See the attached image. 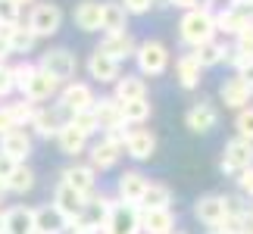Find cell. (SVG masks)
Segmentation results:
<instances>
[{"label":"cell","mask_w":253,"mask_h":234,"mask_svg":"<svg viewBox=\"0 0 253 234\" xmlns=\"http://www.w3.org/2000/svg\"><path fill=\"white\" fill-rule=\"evenodd\" d=\"M169 203H172V191L166 188V184H160V181H150L147 191H144V197H141V203H138V209L141 212H147V209H169Z\"/></svg>","instance_id":"cell-32"},{"label":"cell","mask_w":253,"mask_h":234,"mask_svg":"<svg viewBox=\"0 0 253 234\" xmlns=\"http://www.w3.org/2000/svg\"><path fill=\"white\" fill-rule=\"evenodd\" d=\"M100 28L103 35H119V32H128V13L119 0H103L100 3Z\"/></svg>","instance_id":"cell-21"},{"label":"cell","mask_w":253,"mask_h":234,"mask_svg":"<svg viewBox=\"0 0 253 234\" xmlns=\"http://www.w3.org/2000/svg\"><path fill=\"white\" fill-rule=\"evenodd\" d=\"M103 234H141V209L131 206V203L113 200L106 225H103Z\"/></svg>","instance_id":"cell-5"},{"label":"cell","mask_w":253,"mask_h":234,"mask_svg":"<svg viewBox=\"0 0 253 234\" xmlns=\"http://www.w3.org/2000/svg\"><path fill=\"white\" fill-rule=\"evenodd\" d=\"M6 194H9V191H6V181H0V203H3V197H6Z\"/></svg>","instance_id":"cell-52"},{"label":"cell","mask_w":253,"mask_h":234,"mask_svg":"<svg viewBox=\"0 0 253 234\" xmlns=\"http://www.w3.org/2000/svg\"><path fill=\"white\" fill-rule=\"evenodd\" d=\"M13 128H19L16 119H13V113H9V106H0V138L3 134H9Z\"/></svg>","instance_id":"cell-46"},{"label":"cell","mask_w":253,"mask_h":234,"mask_svg":"<svg viewBox=\"0 0 253 234\" xmlns=\"http://www.w3.org/2000/svg\"><path fill=\"white\" fill-rule=\"evenodd\" d=\"M119 106H122V122L125 125H144L153 113L150 100H131V103H119Z\"/></svg>","instance_id":"cell-35"},{"label":"cell","mask_w":253,"mask_h":234,"mask_svg":"<svg viewBox=\"0 0 253 234\" xmlns=\"http://www.w3.org/2000/svg\"><path fill=\"white\" fill-rule=\"evenodd\" d=\"M207 234H231V231H225V228H210Z\"/></svg>","instance_id":"cell-54"},{"label":"cell","mask_w":253,"mask_h":234,"mask_svg":"<svg viewBox=\"0 0 253 234\" xmlns=\"http://www.w3.org/2000/svg\"><path fill=\"white\" fill-rule=\"evenodd\" d=\"M16 165H19V162H13V159H9L6 153H0V181H6L9 175L16 172Z\"/></svg>","instance_id":"cell-48"},{"label":"cell","mask_w":253,"mask_h":234,"mask_svg":"<svg viewBox=\"0 0 253 234\" xmlns=\"http://www.w3.org/2000/svg\"><path fill=\"white\" fill-rule=\"evenodd\" d=\"M200 63L194 60L191 53H181L178 60H175V78H178V84L184 87V91H194V87L200 84Z\"/></svg>","instance_id":"cell-31"},{"label":"cell","mask_w":253,"mask_h":234,"mask_svg":"<svg viewBox=\"0 0 253 234\" xmlns=\"http://www.w3.org/2000/svg\"><path fill=\"white\" fill-rule=\"evenodd\" d=\"M66 234H94V231H84V228H79V225H72V228L66 231Z\"/></svg>","instance_id":"cell-51"},{"label":"cell","mask_w":253,"mask_h":234,"mask_svg":"<svg viewBox=\"0 0 253 234\" xmlns=\"http://www.w3.org/2000/svg\"><path fill=\"white\" fill-rule=\"evenodd\" d=\"M72 22L82 32H100V0H82V3H75Z\"/></svg>","instance_id":"cell-28"},{"label":"cell","mask_w":253,"mask_h":234,"mask_svg":"<svg viewBox=\"0 0 253 234\" xmlns=\"http://www.w3.org/2000/svg\"><path fill=\"white\" fill-rule=\"evenodd\" d=\"M212 16H216V32L222 35H238L244 25L253 22V9L247 6V0H231L222 13H212Z\"/></svg>","instance_id":"cell-10"},{"label":"cell","mask_w":253,"mask_h":234,"mask_svg":"<svg viewBox=\"0 0 253 234\" xmlns=\"http://www.w3.org/2000/svg\"><path fill=\"white\" fill-rule=\"evenodd\" d=\"M194 216L207 228H222L231 216V197H225V194H207V197H200L194 203Z\"/></svg>","instance_id":"cell-3"},{"label":"cell","mask_w":253,"mask_h":234,"mask_svg":"<svg viewBox=\"0 0 253 234\" xmlns=\"http://www.w3.org/2000/svg\"><path fill=\"white\" fill-rule=\"evenodd\" d=\"M9 53H13L9 50V25H0V63H6Z\"/></svg>","instance_id":"cell-47"},{"label":"cell","mask_w":253,"mask_h":234,"mask_svg":"<svg viewBox=\"0 0 253 234\" xmlns=\"http://www.w3.org/2000/svg\"><path fill=\"white\" fill-rule=\"evenodd\" d=\"M247 216H250V219H253V203H250V206H247Z\"/></svg>","instance_id":"cell-55"},{"label":"cell","mask_w":253,"mask_h":234,"mask_svg":"<svg viewBox=\"0 0 253 234\" xmlns=\"http://www.w3.org/2000/svg\"><path fill=\"white\" fill-rule=\"evenodd\" d=\"M169 6H178V9H184V13H188V9H197L200 6V0H166Z\"/></svg>","instance_id":"cell-49"},{"label":"cell","mask_w":253,"mask_h":234,"mask_svg":"<svg viewBox=\"0 0 253 234\" xmlns=\"http://www.w3.org/2000/svg\"><path fill=\"white\" fill-rule=\"evenodd\" d=\"M141 231L144 234H172L175 231L172 209H147V212H141Z\"/></svg>","instance_id":"cell-27"},{"label":"cell","mask_w":253,"mask_h":234,"mask_svg":"<svg viewBox=\"0 0 253 234\" xmlns=\"http://www.w3.org/2000/svg\"><path fill=\"white\" fill-rule=\"evenodd\" d=\"M35 110H38V106H35V103H28V100H22V103H13V106H9V113H13V119H16V125H19V128L32 125V116H35Z\"/></svg>","instance_id":"cell-39"},{"label":"cell","mask_w":253,"mask_h":234,"mask_svg":"<svg viewBox=\"0 0 253 234\" xmlns=\"http://www.w3.org/2000/svg\"><path fill=\"white\" fill-rule=\"evenodd\" d=\"M116 100L131 103V100H147V81L141 75H119L116 78Z\"/></svg>","instance_id":"cell-26"},{"label":"cell","mask_w":253,"mask_h":234,"mask_svg":"<svg viewBox=\"0 0 253 234\" xmlns=\"http://www.w3.org/2000/svg\"><path fill=\"white\" fill-rule=\"evenodd\" d=\"M25 25L35 32V38H50L63 28V9L56 3H35Z\"/></svg>","instance_id":"cell-6"},{"label":"cell","mask_w":253,"mask_h":234,"mask_svg":"<svg viewBox=\"0 0 253 234\" xmlns=\"http://www.w3.org/2000/svg\"><path fill=\"white\" fill-rule=\"evenodd\" d=\"M69 125H72V128H79V131L84 134V138H91V134H97V131H100V125H97V116H94V110L69 116Z\"/></svg>","instance_id":"cell-37"},{"label":"cell","mask_w":253,"mask_h":234,"mask_svg":"<svg viewBox=\"0 0 253 234\" xmlns=\"http://www.w3.org/2000/svg\"><path fill=\"white\" fill-rule=\"evenodd\" d=\"M9 3H16V6H19V9H22V6H25V3H35V0H9Z\"/></svg>","instance_id":"cell-53"},{"label":"cell","mask_w":253,"mask_h":234,"mask_svg":"<svg viewBox=\"0 0 253 234\" xmlns=\"http://www.w3.org/2000/svg\"><path fill=\"white\" fill-rule=\"evenodd\" d=\"M253 165V144L244 141V138H231L225 144V150H222V162L219 169L225 175H241L244 169Z\"/></svg>","instance_id":"cell-9"},{"label":"cell","mask_w":253,"mask_h":234,"mask_svg":"<svg viewBox=\"0 0 253 234\" xmlns=\"http://www.w3.org/2000/svg\"><path fill=\"white\" fill-rule=\"evenodd\" d=\"M122 144H116V141H110L106 134H100V141H94L91 147H87V156H91V169L97 172H106V169H113L116 162L122 159Z\"/></svg>","instance_id":"cell-13"},{"label":"cell","mask_w":253,"mask_h":234,"mask_svg":"<svg viewBox=\"0 0 253 234\" xmlns=\"http://www.w3.org/2000/svg\"><path fill=\"white\" fill-rule=\"evenodd\" d=\"M94 103H97V97H94V87L91 84H84V81H69L60 91V110L66 116H75V113H87V110H94Z\"/></svg>","instance_id":"cell-7"},{"label":"cell","mask_w":253,"mask_h":234,"mask_svg":"<svg viewBox=\"0 0 253 234\" xmlns=\"http://www.w3.org/2000/svg\"><path fill=\"white\" fill-rule=\"evenodd\" d=\"M238 191L244 194V197H250V200H253V165L238 175Z\"/></svg>","instance_id":"cell-45"},{"label":"cell","mask_w":253,"mask_h":234,"mask_svg":"<svg viewBox=\"0 0 253 234\" xmlns=\"http://www.w3.org/2000/svg\"><path fill=\"white\" fill-rule=\"evenodd\" d=\"M235 47H238V50H244V53H253V22L244 25V28L235 35Z\"/></svg>","instance_id":"cell-43"},{"label":"cell","mask_w":253,"mask_h":234,"mask_svg":"<svg viewBox=\"0 0 253 234\" xmlns=\"http://www.w3.org/2000/svg\"><path fill=\"white\" fill-rule=\"evenodd\" d=\"M13 66H6V63H0V100H3V97L13 91Z\"/></svg>","instance_id":"cell-44"},{"label":"cell","mask_w":253,"mask_h":234,"mask_svg":"<svg viewBox=\"0 0 253 234\" xmlns=\"http://www.w3.org/2000/svg\"><path fill=\"white\" fill-rule=\"evenodd\" d=\"M119 3L125 6L128 16H144V13H150V6L157 3V0H119Z\"/></svg>","instance_id":"cell-42"},{"label":"cell","mask_w":253,"mask_h":234,"mask_svg":"<svg viewBox=\"0 0 253 234\" xmlns=\"http://www.w3.org/2000/svg\"><path fill=\"white\" fill-rule=\"evenodd\" d=\"M172 234H184V231H172Z\"/></svg>","instance_id":"cell-57"},{"label":"cell","mask_w":253,"mask_h":234,"mask_svg":"<svg viewBox=\"0 0 253 234\" xmlns=\"http://www.w3.org/2000/svg\"><path fill=\"white\" fill-rule=\"evenodd\" d=\"M35 69H38V66H32V63H19V66H13V84H16L19 94H22V87L28 84V78L35 75Z\"/></svg>","instance_id":"cell-40"},{"label":"cell","mask_w":253,"mask_h":234,"mask_svg":"<svg viewBox=\"0 0 253 234\" xmlns=\"http://www.w3.org/2000/svg\"><path fill=\"white\" fill-rule=\"evenodd\" d=\"M0 234H6V209L0 206Z\"/></svg>","instance_id":"cell-50"},{"label":"cell","mask_w":253,"mask_h":234,"mask_svg":"<svg viewBox=\"0 0 253 234\" xmlns=\"http://www.w3.org/2000/svg\"><path fill=\"white\" fill-rule=\"evenodd\" d=\"M147 178H144L141 172H122L119 181H116V200L119 203H131V206H138L144 191H147Z\"/></svg>","instance_id":"cell-18"},{"label":"cell","mask_w":253,"mask_h":234,"mask_svg":"<svg viewBox=\"0 0 253 234\" xmlns=\"http://www.w3.org/2000/svg\"><path fill=\"white\" fill-rule=\"evenodd\" d=\"M69 228H72V222L53 203H44V206L35 209V234H66Z\"/></svg>","instance_id":"cell-15"},{"label":"cell","mask_w":253,"mask_h":234,"mask_svg":"<svg viewBox=\"0 0 253 234\" xmlns=\"http://www.w3.org/2000/svg\"><path fill=\"white\" fill-rule=\"evenodd\" d=\"M138 75H163L169 69V47L163 41H141L134 50Z\"/></svg>","instance_id":"cell-4"},{"label":"cell","mask_w":253,"mask_h":234,"mask_svg":"<svg viewBox=\"0 0 253 234\" xmlns=\"http://www.w3.org/2000/svg\"><path fill=\"white\" fill-rule=\"evenodd\" d=\"M6 234H35V209L9 206L6 209Z\"/></svg>","instance_id":"cell-30"},{"label":"cell","mask_w":253,"mask_h":234,"mask_svg":"<svg viewBox=\"0 0 253 234\" xmlns=\"http://www.w3.org/2000/svg\"><path fill=\"white\" fill-rule=\"evenodd\" d=\"M60 91V81H53L47 72H41V69H35V75L28 78V84L22 87V100H28V103H44V100H50V97Z\"/></svg>","instance_id":"cell-19"},{"label":"cell","mask_w":253,"mask_h":234,"mask_svg":"<svg viewBox=\"0 0 253 234\" xmlns=\"http://www.w3.org/2000/svg\"><path fill=\"white\" fill-rule=\"evenodd\" d=\"M0 153H6L13 162L22 165L28 156H32V134H28L25 128H13L9 134L0 138Z\"/></svg>","instance_id":"cell-20"},{"label":"cell","mask_w":253,"mask_h":234,"mask_svg":"<svg viewBox=\"0 0 253 234\" xmlns=\"http://www.w3.org/2000/svg\"><path fill=\"white\" fill-rule=\"evenodd\" d=\"M94 116H97V125H100V131H116V128H122V106L116 97H100V100L94 103Z\"/></svg>","instance_id":"cell-23"},{"label":"cell","mask_w":253,"mask_h":234,"mask_svg":"<svg viewBox=\"0 0 253 234\" xmlns=\"http://www.w3.org/2000/svg\"><path fill=\"white\" fill-rule=\"evenodd\" d=\"M87 72H91L94 81L100 84H110L119 78V63L113 60V56H106L103 50H94L91 56H87Z\"/></svg>","instance_id":"cell-25"},{"label":"cell","mask_w":253,"mask_h":234,"mask_svg":"<svg viewBox=\"0 0 253 234\" xmlns=\"http://www.w3.org/2000/svg\"><path fill=\"white\" fill-rule=\"evenodd\" d=\"M53 206L63 212L69 222H75L82 216V206H84V197L82 194H75L69 184H63V181H56V188H53Z\"/></svg>","instance_id":"cell-22"},{"label":"cell","mask_w":253,"mask_h":234,"mask_svg":"<svg viewBox=\"0 0 253 234\" xmlns=\"http://www.w3.org/2000/svg\"><path fill=\"white\" fill-rule=\"evenodd\" d=\"M60 181L69 184V188L75 194H82L84 200L91 197V194H97V172L91 169V165H79V162H75V165H66Z\"/></svg>","instance_id":"cell-14"},{"label":"cell","mask_w":253,"mask_h":234,"mask_svg":"<svg viewBox=\"0 0 253 234\" xmlns=\"http://www.w3.org/2000/svg\"><path fill=\"white\" fill-rule=\"evenodd\" d=\"M38 69L47 72L53 81L69 84L72 75H75V69H79V60H75V53L66 50V47H53V50L41 53V63H38Z\"/></svg>","instance_id":"cell-2"},{"label":"cell","mask_w":253,"mask_h":234,"mask_svg":"<svg viewBox=\"0 0 253 234\" xmlns=\"http://www.w3.org/2000/svg\"><path fill=\"white\" fill-rule=\"evenodd\" d=\"M235 128H238V138H244L253 144V106H244L235 119Z\"/></svg>","instance_id":"cell-38"},{"label":"cell","mask_w":253,"mask_h":234,"mask_svg":"<svg viewBox=\"0 0 253 234\" xmlns=\"http://www.w3.org/2000/svg\"><path fill=\"white\" fill-rule=\"evenodd\" d=\"M56 144H60V150L66 156H79V153L87 150V138H84L79 128H72L69 119H66V125L60 128V134H56Z\"/></svg>","instance_id":"cell-33"},{"label":"cell","mask_w":253,"mask_h":234,"mask_svg":"<svg viewBox=\"0 0 253 234\" xmlns=\"http://www.w3.org/2000/svg\"><path fill=\"white\" fill-rule=\"evenodd\" d=\"M219 97H222V103L228 106V110H244V106H250V97H253V84L247 81V78H241V75H231L222 81L219 87Z\"/></svg>","instance_id":"cell-12"},{"label":"cell","mask_w":253,"mask_h":234,"mask_svg":"<svg viewBox=\"0 0 253 234\" xmlns=\"http://www.w3.org/2000/svg\"><path fill=\"white\" fill-rule=\"evenodd\" d=\"M178 38L188 47H200L216 38V16H212L210 6H197V9H188L178 22Z\"/></svg>","instance_id":"cell-1"},{"label":"cell","mask_w":253,"mask_h":234,"mask_svg":"<svg viewBox=\"0 0 253 234\" xmlns=\"http://www.w3.org/2000/svg\"><path fill=\"white\" fill-rule=\"evenodd\" d=\"M184 125H188L194 134H207V131H212L219 125V110L210 100H200L184 113Z\"/></svg>","instance_id":"cell-16"},{"label":"cell","mask_w":253,"mask_h":234,"mask_svg":"<svg viewBox=\"0 0 253 234\" xmlns=\"http://www.w3.org/2000/svg\"><path fill=\"white\" fill-rule=\"evenodd\" d=\"M35 188V172L28 169V165H16V172L6 178V191L9 194H25V191H32Z\"/></svg>","instance_id":"cell-36"},{"label":"cell","mask_w":253,"mask_h":234,"mask_svg":"<svg viewBox=\"0 0 253 234\" xmlns=\"http://www.w3.org/2000/svg\"><path fill=\"white\" fill-rule=\"evenodd\" d=\"M97 50H103L106 56H113L116 63L122 66V60H128V56H134V50H138V44H134V38L128 32H119V35H103V41Z\"/></svg>","instance_id":"cell-24"},{"label":"cell","mask_w":253,"mask_h":234,"mask_svg":"<svg viewBox=\"0 0 253 234\" xmlns=\"http://www.w3.org/2000/svg\"><path fill=\"white\" fill-rule=\"evenodd\" d=\"M191 56L200 63V69H212V66H219V63H225V56H228V44H222V41H207V44H200V47H194Z\"/></svg>","instance_id":"cell-29"},{"label":"cell","mask_w":253,"mask_h":234,"mask_svg":"<svg viewBox=\"0 0 253 234\" xmlns=\"http://www.w3.org/2000/svg\"><path fill=\"white\" fill-rule=\"evenodd\" d=\"M110 206H113V200L106 197V194H91V197L84 200V206H82V216L72 222V225H79L84 231H103L106 225V216H110Z\"/></svg>","instance_id":"cell-8"},{"label":"cell","mask_w":253,"mask_h":234,"mask_svg":"<svg viewBox=\"0 0 253 234\" xmlns=\"http://www.w3.org/2000/svg\"><path fill=\"white\" fill-rule=\"evenodd\" d=\"M63 116H66V113L60 110V106H38L35 116H32L35 134H41V138H56V134H60V128L66 125Z\"/></svg>","instance_id":"cell-17"},{"label":"cell","mask_w":253,"mask_h":234,"mask_svg":"<svg viewBox=\"0 0 253 234\" xmlns=\"http://www.w3.org/2000/svg\"><path fill=\"white\" fill-rule=\"evenodd\" d=\"M35 44H38V38H35V32L25 22L9 25V50L13 53H32Z\"/></svg>","instance_id":"cell-34"},{"label":"cell","mask_w":253,"mask_h":234,"mask_svg":"<svg viewBox=\"0 0 253 234\" xmlns=\"http://www.w3.org/2000/svg\"><path fill=\"white\" fill-rule=\"evenodd\" d=\"M247 6H250V9H253V0H247Z\"/></svg>","instance_id":"cell-56"},{"label":"cell","mask_w":253,"mask_h":234,"mask_svg":"<svg viewBox=\"0 0 253 234\" xmlns=\"http://www.w3.org/2000/svg\"><path fill=\"white\" fill-rule=\"evenodd\" d=\"M19 16H22V9L16 3H9V0H0V25H16Z\"/></svg>","instance_id":"cell-41"},{"label":"cell","mask_w":253,"mask_h":234,"mask_svg":"<svg viewBox=\"0 0 253 234\" xmlns=\"http://www.w3.org/2000/svg\"><path fill=\"white\" fill-rule=\"evenodd\" d=\"M122 150L131 156V159L138 162H147L153 153H157V134H153L150 128H141V125H134V128H128V134H125V144Z\"/></svg>","instance_id":"cell-11"}]
</instances>
